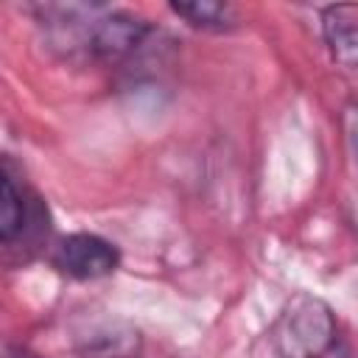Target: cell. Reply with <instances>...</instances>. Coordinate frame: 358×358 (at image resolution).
<instances>
[{
    "label": "cell",
    "mask_w": 358,
    "mask_h": 358,
    "mask_svg": "<svg viewBox=\"0 0 358 358\" xmlns=\"http://www.w3.org/2000/svg\"><path fill=\"white\" fill-rule=\"evenodd\" d=\"M25 227V201L14 179L0 168V243L14 241Z\"/></svg>",
    "instance_id": "cell-6"
},
{
    "label": "cell",
    "mask_w": 358,
    "mask_h": 358,
    "mask_svg": "<svg viewBox=\"0 0 358 358\" xmlns=\"http://www.w3.org/2000/svg\"><path fill=\"white\" fill-rule=\"evenodd\" d=\"M73 350L78 358H143V333L115 313L87 316L73 330Z\"/></svg>",
    "instance_id": "cell-2"
},
{
    "label": "cell",
    "mask_w": 358,
    "mask_h": 358,
    "mask_svg": "<svg viewBox=\"0 0 358 358\" xmlns=\"http://www.w3.org/2000/svg\"><path fill=\"white\" fill-rule=\"evenodd\" d=\"M268 336L280 358H355L338 316L313 294H296L280 310Z\"/></svg>",
    "instance_id": "cell-1"
},
{
    "label": "cell",
    "mask_w": 358,
    "mask_h": 358,
    "mask_svg": "<svg viewBox=\"0 0 358 358\" xmlns=\"http://www.w3.org/2000/svg\"><path fill=\"white\" fill-rule=\"evenodd\" d=\"M53 266L73 280L109 277L120 266V252L112 241L92 232L64 235L53 249Z\"/></svg>",
    "instance_id": "cell-3"
},
{
    "label": "cell",
    "mask_w": 358,
    "mask_h": 358,
    "mask_svg": "<svg viewBox=\"0 0 358 358\" xmlns=\"http://www.w3.org/2000/svg\"><path fill=\"white\" fill-rule=\"evenodd\" d=\"M322 34L336 64L352 73L358 62V6L322 8Z\"/></svg>",
    "instance_id": "cell-4"
},
{
    "label": "cell",
    "mask_w": 358,
    "mask_h": 358,
    "mask_svg": "<svg viewBox=\"0 0 358 358\" xmlns=\"http://www.w3.org/2000/svg\"><path fill=\"white\" fill-rule=\"evenodd\" d=\"M171 11L182 17L187 25L201 31H227L238 22V11L229 3L218 0H193V3H171Z\"/></svg>",
    "instance_id": "cell-5"
},
{
    "label": "cell",
    "mask_w": 358,
    "mask_h": 358,
    "mask_svg": "<svg viewBox=\"0 0 358 358\" xmlns=\"http://www.w3.org/2000/svg\"><path fill=\"white\" fill-rule=\"evenodd\" d=\"M0 358H39V355L31 352V350H25V347H6Z\"/></svg>",
    "instance_id": "cell-7"
}]
</instances>
